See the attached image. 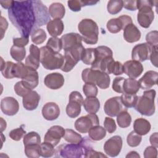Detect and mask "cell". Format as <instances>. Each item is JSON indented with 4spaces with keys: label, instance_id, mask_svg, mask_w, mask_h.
I'll return each instance as SVG.
<instances>
[{
    "label": "cell",
    "instance_id": "6da1fadb",
    "mask_svg": "<svg viewBox=\"0 0 158 158\" xmlns=\"http://www.w3.org/2000/svg\"><path fill=\"white\" fill-rule=\"evenodd\" d=\"M8 17L21 36L28 38L36 27L33 1H13L12 6L8 9Z\"/></svg>",
    "mask_w": 158,
    "mask_h": 158
},
{
    "label": "cell",
    "instance_id": "7a4b0ae2",
    "mask_svg": "<svg viewBox=\"0 0 158 158\" xmlns=\"http://www.w3.org/2000/svg\"><path fill=\"white\" fill-rule=\"evenodd\" d=\"M40 51V62L45 69L53 70L61 69L64 60L62 54L54 52L46 46L41 47Z\"/></svg>",
    "mask_w": 158,
    "mask_h": 158
},
{
    "label": "cell",
    "instance_id": "3957f363",
    "mask_svg": "<svg viewBox=\"0 0 158 158\" xmlns=\"http://www.w3.org/2000/svg\"><path fill=\"white\" fill-rule=\"evenodd\" d=\"M78 30L83 41L88 44H95L98 41L99 27L92 19H84L78 24Z\"/></svg>",
    "mask_w": 158,
    "mask_h": 158
},
{
    "label": "cell",
    "instance_id": "277c9868",
    "mask_svg": "<svg viewBox=\"0 0 158 158\" xmlns=\"http://www.w3.org/2000/svg\"><path fill=\"white\" fill-rule=\"evenodd\" d=\"M156 92L154 89H148L144 91L143 94L138 96L135 106V110L143 115L151 116L155 113L156 107L154 100Z\"/></svg>",
    "mask_w": 158,
    "mask_h": 158
},
{
    "label": "cell",
    "instance_id": "5b68a950",
    "mask_svg": "<svg viewBox=\"0 0 158 158\" xmlns=\"http://www.w3.org/2000/svg\"><path fill=\"white\" fill-rule=\"evenodd\" d=\"M88 141L84 139L79 144H64L59 146L55 151V153L59 157L64 158H80L85 156V152L88 148L91 147L89 144H86Z\"/></svg>",
    "mask_w": 158,
    "mask_h": 158
},
{
    "label": "cell",
    "instance_id": "8992f818",
    "mask_svg": "<svg viewBox=\"0 0 158 158\" xmlns=\"http://www.w3.org/2000/svg\"><path fill=\"white\" fill-rule=\"evenodd\" d=\"M81 78L85 83L94 84L103 89L108 88L110 82L108 74L91 68H86L82 71Z\"/></svg>",
    "mask_w": 158,
    "mask_h": 158
},
{
    "label": "cell",
    "instance_id": "52a82bcc",
    "mask_svg": "<svg viewBox=\"0 0 158 158\" xmlns=\"http://www.w3.org/2000/svg\"><path fill=\"white\" fill-rule=\"evenodd\" d=\"M154 1L149 0H138L136 1L137 9L138 12L137 14V20L141 27L148 28L154 19V13L152 7Z\"/></svg>",
    "mask_w": 158,
    "mask_h": 158
},
{
    "label": "cell",
    "instance_id": "ba28073f",
    "mask_svg": "<svg viewBox=\"0 0 158 158\" xmlns=\"http://www.w3.org/2000/svg\"><path fill=\"white\" fill-rule=\"evenodd\" d=\"M28 67L21 62L16 64L11 61L5 62L1 57V72L2 76L7 79L19 78L22 80L28 73Z\"/></svg>",
    "mask_w": 158,
    "mask_h": 158
},
{
    "label": "cell",
    "instance_id": "9c48e42d",
    "mask_svg": "<svg viewBox=\"0 0 158 158\" xmlns=\"http://www.w3.org/2000/svg\"><path fill=\"white\" fill-rule=\"evenodd\" d=\"M85 48L82 44L75 46L64 51V64L61 70L64 72L71 71L77 63L81 60Z\"/></svg>",
    "mask_w": 158,
    "mask_h": 158
},
{
    "label": "cell",
    "instance_id": "30bf717a",
    "mask_svg": "<svg viewBox=\"0 0 158 158\" xmlns=\"http://www.w3.org/2000/svg\"><path fill=\"white\" fill-rule=\"evenodd\" d=\"M83 98L81 93L73 91L69 95V104L66 107V114L70 118L77 117L81 112V107L83 105Z\"/></svg>",
    "mask_w": 158,
    "mask_h": 158
},
{
    "label": "cell",
    "instance_id": "8fae6325",
    "mask_svg": "<svg viewBox=\"0 0 158 158\" xmlns=\"http://www.w3.org/2000/svg\"><path fill=\"white\" fill-rule=\"evenodd\" d=\"M99 120L96 114H88L86 115L79 117L74 123L75 128L81 133H88L94 126L99 125Z\"/></svg>",
    "mask_w": 158,
    "mask_h": 158
},
{
    "label": "cell",
    "instance_id": "7c38bea8",
    "mask_svg": "<svg viewBox=\"0 0 158 158\" xmlns=\"http://www.w3.org/2000/svg\"><path fill=\"white\" fill-rule=\"evenodd\" d=\"M153 46L148 43L135 45L131 51L132 60L141 62L149 59Z\"/></svg>",
    "mask_w": 158,
    "mask_h": 158
},
{
    "label": "cell",
    "instance_id": "4fadbf2b",
    "mask_svg": "<svg viewBox=\"0 0 158 158\" xmlns=\"http://www.w3.org/2000/svg\"><path fill=\"white\" fill-rule=\"evenodd\" d=\"M132 23V19L130 16L122 15L117 18L110 19L107 22L106 27L111 33H117Z\"/></svg>",
    "mask_w": 158,
    "mask_h": 158
},
{
    "label": "cell",
    "instance_id": "5bb4252c",
    "mask_svg": "<svg viewBox=\"0 0 158 158\" xmlns=\"http://www.w3.org/2000/svg\"><path fill=\"white\" fill-rule=\"evenodd\" d=\"M123 141L121 136L115 135L107 139L104 144L105 153L110 157L117 156L121 151Z\"/></svg>",
    "mask_w": 158,
    "mask_h": 158
},
{
    "label": "cell",
    "instance_id": "9a60e30c",
    "mask_svg": "<svg viewBox=\"0 0 158 158\" xmlns=\"http://www.w3.org/2000/svg\"><path fill=\"white\" fill-rule=\"evenodd\" d=\"M36 16V27L43 26L50 21L48 9L40 1H33Z\"/></svg>",
    "mask_w": 158,
    "mask_h": 158
},
{
    "label": "cell",
    "instance_id": "2e32d148",
    "mask_svg": "<svg viewBox=\"0 0 158 158\" xmlns=\"http://www.w3.org/2000/svg\"><path fill=\"white\" fill-rule=\"evenodd\" d=\"M122 103L120 96H115L107 99L104 106V110L106 115L115 117L122 110H125Z\"/></svg>",
    "mask_w": 158,
    "mask_h": 158
},
{
    "label": "cell",
    "instance_id": "e0dca14e",
    "mask_svg": "<svg viewBox=\"0 0 158 158\" xmlns=\"http://www.w3.org/2000/svg\"><path fill=\"white\" fill-rule=\"evenodd\" d=\"M64 133L65 129L62 127L60 125L52 126L46 133L44 137V141L49 143L55 147L60 142Z\"/></svg>",
    "mask_w": 158,
    "mask_h": 158
},
{
    "label": "cell",
    "instance_id": "ac0fdd59",
    "mask_svg": "<svg viewBox=\"0 0 158 158\" xmlns=\"http://www.w3.org/2000/svg\"><path fill=\"white\" fill-rule=\"evenodd\" d=\"M123 73L131 78H136L141 75L144 70L143 65L140 62L130 60L126 61L123 65Z\"/></svg>",
    "mask_w": 158,
    "mask_h": 158
},
{
    "label": "cell",
    "instance_id": "d6986e66",
    "mask_svg": "<svg viewBox=\"0 0 158 158\" xmlns=\"http://www.w3.org/2000/svg\"><path fill=\"white\" fill-rule=\"evenodd\" d=\"M1 109L6 115H14L19 110V102L13 97H5L1 101Z\"/></svg>",
    "mask_w": 158,
    "mask_h": 158
},
{
    "label": "cell",
    "instance_id": "ffe728a7",
    "mask_svg": "<svg viewBox=\"0 0 158 158\" xmlns=\"http://www.w3.org/2000/svg\"><path fill=\"white\" fill-rule=\"evenodd\" d=\"M30 54L25 59V65L34 70H37L40 67L41 51L40 49L35 44H31L29 48Z\"/></svg>",
    "mask_w": 158,
    "mask_h": 158
},
{
    "label": "cell",
    "instance_id": "44dd1931",
    "mask_svg": "<svg viewBox=\"0 0 158 158\" xmlns=\"http://www.w3.org/2000/svg\"><path fill=\"white\" fill-rule=\"evenodd\" d=\"M64 76L58 72H54L48 74L44 79V83L46 87L51 89H58L64 84Z\"/></svg>",
    "mask_w": 158,
    "mask_h": 158
},
{
    "label": "cell",
    "instance_id": "7402d4cb",
    "mask_svg": "<svg viewBox=\"0 0 158 158\" xmlns=\"http://www.w3.org/2000/svg\"><path fill=\"white\" fill-rule=\"evenodd\" d=\"M62 48L64 51L82 44V36L77 33H69L60 38Z\"/></svg>",
    "mask_w": 158,
    "mask_h": 158
},
{
    "label": "cell",
    "instance_id": "603a6c76",
    "mask_svg": "<svg viewBox=\"0 0 158 158\" xmlns=\"http://www.w3.org/2000/svg\"><path fill=\"white\" fill-rule=\"evenodd\" d=\"M42 115L46 120H56L60 115V110L59 106L53 102L46 103L42 108Z\"/></svg>",
    "mask_w": 158,
    "mask_h": 158
},
{
    "label": "cell",
    "instance_id": "cb8c5ba5",
    "mask_svg": "<svg viewBox=\"0 0 158 158\" xmlns=\"http://www.w3.org/2000/svg\"><path fill=\"white\" fill-rule=\"evenodd\" d=\"M157 79L158 73L154 70H149L139 80V87L143 89H149L157 85Z\"/></svg>",
    "mask_w": 158,
    "mask_h": 158
},
{
    "label": "cell",
    "instance_id": "d4e9b609",
    "mask_svg": "<svg viewBox=\"0 0 158 158\" xmlns=\"http://www.w3.org/2000/svg\"><path fill=\"white\" fill-rule=\"evenodd\" d=\"M40 101V94L36 91L31 90L23 97V106L27 110H33L37 108Z\"/></svg>",
    "mask_w": 158,
    "mask_h": 158
},
{
    "label": "cell",
    "instance_id": "484cf974",
    "mask_svg": "<svg viewBox=\"0 0 158 158\" xmlns=\"http://www.w3.org/2000/svg\"><path fill=\"white\" fill-rule=\"evenodd\" d=\"M124 40L130 43L139 41L141 38V31L133 23L128 25L123 30Z\"/></svg>",
    "mask_w": 158,
    "mask_h": 158
},
{
    "label": "cell",
    "instance_id": "4316f807",
    "mask_svg": "<svg viewBox=\"0 0 158 158\" xmlns=\"http://www.w3.org/2000/svg\"><path fill=\"white\" fill-rule=\"evenodd\" d=\"M96 49L95 60L91 65V69H94L102 60L108 57H113V52L111 49L106 46H99Z\"/></svg>",
    "mask_w": 158,
    "mask_h": 158
},
{
    "label": "cell",
    "instance_id": "83f0119b",
    "mask_svg": "<svg viewBox=\"0 0 158 158\" xmlns=\"http://www.w3.org/2000/svg\"><path fill=\"white\" fill-rule=\"evenodd\" d=\"M46 28L49 34L52 37H57L62 33L64 25L60 19H53L47 23Z\"/></svg>",
    "mask_w": 158,
    "mask_h": 158
},
{
    "label": "cell",
    "instance_id": "f1b7e54d",
    "mask_svg": "<svg viewBox=\"0 0 158 158\" xmlns=\"http://www.w3.org/2000/svg\"><path fill=\"white\" fill-rule=\"evenodd\" d=\"M28 73L25 77L22 80L23 83L29 89H32L35 88L39 83V75L36 70L28 67Z\"/></svg>",
    "mask_w": 158,
    "mask_h": 158
},
{
    "label": "cell",
    "instance_id": "f546056e",
    "mask_svg": "<svg viewBox=\"0 0 158 158\" xmlns=\"http://www.w3.org/2000/svg\"><path fill=\"white\" fill-rule=\"evenodd\" d=\"M151 128V125L150 122L145 118H138L134 121L133 131L141 136L148 134L150 131Z\"/></svg>",
    "mask_w": 158,
    "mask_h": 158
},
{
    "label": "cell",
    "instance_id": "4dcf8cb0",
    "mask_svg": "<svg viewBox=\"0 0 158 158\" xmlns=\"http://www.w3.org/2000/svg\"><path fill=\"white\" fill-rule=\"evenodd\" d=\"M83 106L88 114H96L100 108V102L96 97L86 98L83 102Z\"/></svg>",
    "mask_w": 158,
    "mask_h": 158
},
{
    "label": "cell",
    "instance_id": "1f68e13d",
    "mask_svg": "<svg viewBox=\"0 0 158 158\" xmlns=\"http://www.w3.org/2000/svg\"><path fill=\"white\" fill-rule=\"evenodd\" d=\"M48 12L51 17L54 19H62L65 14L64 6L60 2L52 3L48 9Z\"/></svg>",
    "mask_w": 158,
    "mask_h": 158
},
{
    "label": "cell",
    "instance_id": "d6a6232c",
    "mask_svg": "<svg viewBox=\"0 0 158 158\" xmlns=\"http://www.w3.org/2000/svg\"><path fill=\"white\" fill-rule=\"evenodd\" d=\"M139 85L135 78H125L123 85V93L136 94L139 89Z\"/></svg>",
    "mask_w": 158,
    "mask_h": 158
},
{
    "label": "cell",
    "instance_id": "836d02e7",
    "mask_svg": "<svg viewBox=\"0 0 158 158\" xmlns=\"http://www.w3.org/2000/svg\"><path fill=\"white\" fill-rule=\"evenodd\" d=\"M88 133L89 137L93 141L102 140L106 135V130L100 125L93 127Z\"/></svg>",
    "mask_w": 158,
    "mask_h": 158
},
{
    "label": "cell",
    "instance_id": "e575fe53",
    "mask_svg": "<svg viewBox=\"0 0 158 158\" xmlns=\"http://www.w3.org/2000/svg\"><path fill=\"white\" fill-rule=\"evenodd\" d=\"M64 139L69 143L79 144L81 143L83 138L79 133L72 129H65V133L63 136Z\"/></svg>",
    "mask_w": 158,
    "mask_h": 158
},
{
    "label": "cell",
    "instance_id": "d590c367",
    "mask_svg": "<svg viewBox=\"0 0 158 158\" xmlns=\"http://www.w3.org/2000/svg\"><path fill=\"white\" fill-rule=\"evenodd\" d=\"M99 1H68L67 4L69 9L73 12H78L81 10V8L83 6H93L96 4Z\"/></svg>",
    "mask_w": 158,
    "mask_h": 158
},
{
    "label": "cell",
    "instance_id": "8d00e7d4",
    "mask_svg": "<svg viewBox=\"0 0 158 158\" xmlns=\"http://www.w3.org/2000/svg\"><path fill=\"white\" fill-rule=\"evenodd\" d=\"M123 73V64L118 61L112 60L108 64L106 69V73L109 75L110 73L114 75H120Z\"/></svg>",
    "mask_w": 158,
    "mask_h": 158
},
{
    "label": "cell",
    "instance_id": "74e56055",
    "mask_svg": "<svg viewBox=\"0 0 158 158\" xmlns=\"http://www.w3.org/2000/svg\"><path fill=\"white\" fill-rule=\"evenodd\" d=\"M117 122L121 128L128 127L131 122V117L127 109L122 110L117 115Z\"/></svg>",
    "mask_w": 158,
    "mask_h": 158
},
{
    "label": "cell",
    "instance_id": "f35d334b",
    "mask_svg": "<svg viewBox=\"0 0 158 158\" xmlns=\"http://www.w3.org/2000/svg\"><path fill=\"white\" fill-rule=\"evenodd\" d=\"M10 54L15 60L20 62L25 59L26 56V49L25 47L13 45L10 49Z\"/></svg>",
    "mask_w": 158,
    "mask_h": 158
},
{
    "label": "cell",
    "instance_id": "ab89813d",
    "mask_svg": "<svg viewBox=\"0 0 158 158\" xmlns=\"http://www.w3.org/2000/svg\"><path fill=\"white\" fill-rule=\"evenodd\" d=\"M96 58V49L89 48H85L81 60L86 65H92Z\"/></svg>",
    "mask_w": 158,
    "mask_h": 158
},
{
    "label": "cell",
    "instance_id": "60d3db41",
    "mask_svg": "<svg viewBox=\"0 0 158 158\" xmlns=\"http://www.w3.org/2000/svg\"><path fill=\"white\" fill-rule=\"evenodd\" d=\"M23 143L24 146L31 144H40L41 137L38 133L35 131H30L24 135Z\"/></svg>",
    "mask_w": 158,
    "mask_h": 158
},
{
    "label": "cell",
    "instance_id": "b9f144b4",
    "mask_svg": "<svg viewBox=\"0 0 158 158\" xmlns=\"http://www.w3.org/2000/svg\"><path fill=\"white\" fill-rule=\"evenodd\" d=\"M46 33L42 28L33 30L31 33V40L35 44H42L46 40Z\"/></svg>",
    "mask_w": 158,
    "mask_h": 158
},
{
    "label": "cell",
    "instance_id": "7bdbcfd3",
    "mask_svg": "<svg viewBox=\"0 0 158 158\" xmlns=\"http://www.w3.org/2000/svg\"><path fill=\"white\" fill-rule=\"evenodd\" d=\"M138 98V96L136 94L122 93L120 96L122 104L127 108L134 107L137 102Z\"/></svg>",
    "mask_w": 158,
    "mask_h": 158
},
{
    "label": "cell",
    "instance_id": "ee69618b",
    "mask_svg": "<svg viewBox=\"0 0 158 158\" xmlns=\"http://www.w3.org/2000/svg\"><path fill=\"white\" fill-rule=\"evenodd\" d=\"M123 8V1L110 0L107 2V12L112 14L115 15L119 13Z\"/></svg>",
    "mask_w": 158,
    "mask_h": 158
},
{
    "label": "cell",
    "instance_id": "f6af8a7d",
    "mask_svg": "<svg viewBox=\"0 0 158 158\" xmlns=\"http://www.w3.org/2000/svg\"><path fill=\"white\" fill-rule=\"evenodd\" d=\"M54 146L49 143L44 141L40 144V155L43 157H50L55 154Z\"/></svg>",
    "mask_w": 158,
    "mask_h": 158
},
{
    "label": "cell",
    "instance_id": "bcb514c9",
    "mask_svg": "<svg viewBox=\"0 0 158 158\" xmlns=\"http://www.w3.org/2000/svg\"><path fill=\"white\" fill-rule=\"evenodd\" d=\"M25 155L30 158H38L40 155V144H31L24 146Z\"/></svg>",
    "mask_w": 158,
    "mask_h": 158
},
{
    "label": "cell",
    "instance_id": "7dc6e473",
    "mask_svg": "<svg viewBox=\"0 0 158 158\" xmlns=\"http://www.w3.org/2000/svg\"><path fill=\"white\" fill-rule=\"evenodd\" d=\"M47 47L56 52H59L62 48V44L60 38L57 37L50 38L46 45Z\"/></svg>",
    "mask_w": 158,
    "mask_h": 158
},
{
    "label": "cell",
    "instance_id": "c3c4849f",
    "mask_svg": "<svg viewBox=\"0 0 158 158\" xmlns=\"http://www.w3.org/2000/svg\"><path fill=\"white\" fill-rule=\"evenodd\" d=\"M142 137L134 131H131L127 136V142L130 147H136L139 146L141 142Z\"/></svg>",
    "mask_w": 158,
    "mask_h": 158
},
{
    "label": "cell",
    "instance_id": "681fc988",
    "mask_svg": "<svg viewBox=\"0 0 158 158\" xmlns=\"http://www.w3.org/2000/svg\"><path fill=\"white\" fill-rule=\"evenodd\" d=\"M83 91L86 98L96 97L98 89L96 85L93 83H85L83 86Z\"/></svg>",
    "mask_w": 158,
    "mask_h": 158
},
{
    "label": "cell",
    "instance_id": "f907efd6",
    "mask_svg": "<svg viewBox=\"0 0 158 158\" xmlns=\"http://www.w3.org/2000/svg\"><path fill=\"white\" fill-rule=\"evenodd\" d=\"M14 91L17 94V95L23 97L26 94H27L30 91H31L32 89H29L27 88L21 81H19L17 82L14 85Z\"/></svg>",
    "mask_w": 158,
    "mask_h": 158
},
{
    "label": "cell",
    "instance_id": "816d5d0a",
    "mask_svg": "<svg viewBox=\"0 0 158 158\" xmlns=\"http://www.w3.org/2000/svg\"><path fill=\"white\" fill-rule=\"evenodd\" d=\"M25 133V130L22 127H20L11 130L9 133V136L12 140L18 141H20L22 138V137L24 136Z\"/></svg>",
    "mask_w": 158,
    "mask_h": 158
},
{
    "label": "cell",
    "instance_id": "f5cc1de1",
    "mask_svg": "<svg viewBox=\"0 0 158 158\" xmlns=\"http://www.w3.org/2000/svg\"><path fill=\"white\" fill-rule=\"evenodd\" d=\"M124 77H117L114 79L112 83V89L118 93H123V85L125 80Z\"/></svg>",
    "mask_w": 158,
    "mask_h": 158
},
{
    "label": "cell",
    "instance_id": "db71d44e",
    "mask_svg": "<svg viewBox=\"0 0 158 158\" xmlns=\"http://www.w3.org/2000/svg\"><path fill=\"white\" fill-rule=\"evenodd\" d=\"M104 126L105 130L109 133H114L117 128L115 120L112 118L109 117H106L105 118V120L104 122Z\"/></svg>",
    "mask_w": 158,
    "mask_h": 158
},
{
    "label": "cell",
    "instance_id": "11a10c76",
    "mask_svg": "<svg viewBox=\"0 0 158 158\" xmlns=\"http://www.w3.org/2000/svg\"><path fill=\"white\" fill-rule=\"evenodd\" d=\"M146 43L152 46L158 45V31L157 30L151 31L147 33L146 36Z\"/></svg>",
    "mask_w": 158,
    "mask_h": 158
},
{
    "label": "cell",
    "instance_id": "9f6ffc18",
    "mask_svg": "<svg viewBox=\"0 0 158 158\" xmlns=\"http://www.w3.org/2000/svg\"><path fill=\"white\" fill-rule=\"evenodd\" d=\"M144 158H157V148L150 146H148L144 151Z\"/></svg>",
    "mask_w": 158,
    "mask_h": 158
},
{
    "label": "cell",
    "instance_id": "6f0895ef",
    "mask_svg": "<svg viewBox=\"0 0 158 158\" xmlns=\"http://www.w3.org/2000/svg\"><path fill=\"white\" fill-rule=\"evenodd\" d=\"M107 156L102 154L101 152H98L94 150L92 147L88 148L85 152L84 157H107Z\"/></svg>",
    "mask_w": 158,
    "mask_h": 158
},
{
    "label": "cell",
    "instance_id": "680465c9",
    "mask_svg": "<svg viewBox=\"0 0 158 158\" xmlns=\"http://www.w3.org/2000/svg\"><path fill=\"white\" fill-rule=\"evenodd\" d=\"M29 42V38H25L21 36L20 38H13V45L20 46V47H25L28 44Z\"/></svg>",
    "mask_w": 158,
    "mask_h": 158
},
{
    "label": "cell",
    "instance_id": "91938a15",
    "mask_svg": "<svg viewBox=\"0 0 158 158\" xmlns=\"http://www.w3.org/2000/svg\"><path fill=\"white\" fill-rule=\"evenodd\" d=\"M123 7L127 10L135 11L137 10L136 1V0L123 1Z\"/></svg>",
    "mask_w": 158,
    "mask_h": 158
},
{
    "label": "cell",
    "instance_id": "94428289",
    "mask_svg": "<svg viewBox=\"0 0 158 158\" xmlns=\"http://www.w3.org/2000/svg\"><path fill=\"white\" fill-rule=\"evenodd\" d=\"M157 53H158V46H154L149 59L156 67H157Z\"/></svg>",
    "mask_w": 158,
    "mask_h": 158
},
{
    "label": "cell",
    "instance_id": "6125c7cd",
    "mask_svg": "<svg viewBox=\"0 0 158 158\" xmlns=\"http://www.w3.org/2000/svg\"><path fill=\"white\" fill-rule=\"evenodd\" d=\"M8 27V22L5 18L2 16H1V38L2 40L4 37V33Z\"/></svg>",
    "mask_w": 158,
    "mask_h": 158
},
{
    "label": "cell",
    "instance_id": "be15d7a7",
    "mask_svg": "<svg viewBox=\"0 0 158 158\" xmlns=\"http://www.w3.org/2000/svg\"><path fill=\"white\" fill-rule=\"evenodd\" d=\"M157 138H158V134L157 132L154 133L150 136L149 138V141L151 144L152 146H154L156 148L158 147V141H157Z\"/></svg>",
    "mask_w": 158,
    "mask_h": 158
},
{
    "label": "cell",
    "instance_id": "e7e4bbea",
    "mask_svg": "<svg viewBox=\"0 0 158 158\" xmlns=\"http://www.w3.org/2000/svg\"><path fill=\"white\" fill-rule=\"evenodd\" d=\"M1 6L6 9H9L11 7L13 4V1H0Z\"/></svg>",
    "mask_w": 158,
    "mask_h": 158
},
{
    "label": "cell",
    "instance_id": "03108f58",
    "mask_svg": "<svg viewBox=\"0 0 158 158\" xmlns=\"http://www.w3.org/2000/svg\"><path fill=\"white\" fill-rule=\"evenodd\" d=\"M128 157H130V158H133V157L139 158L140 156L136 151H130V152H128L127 154V155L126 156V158H128Z\"/></svg>",
    "mask_w": 158,
    "mask_h": 158
},
{
    "label": "cell",
    "instance_id": "003e7915",
    "mask_svg": "<svg viewBox=\"0 0 158 158\" xmlns=\"http://www.w3.org/2000/svg\"><path fill=\"white\" fill-rule=\"evenodd\" d=\"M1 131L2 132L4 130H6V122L5 120H3V118L1 117Z\"/></svg>",
    "mask_w": 158,
    "mask_h": 158
}]
</instances>
